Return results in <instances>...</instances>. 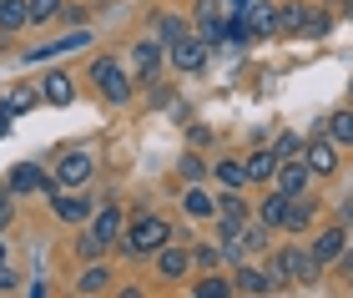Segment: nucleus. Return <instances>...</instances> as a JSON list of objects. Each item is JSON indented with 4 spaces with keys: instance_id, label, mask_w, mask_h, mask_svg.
<instances>
[{
    "instance_id": "nucleus-6",
    "label": "nucleus",
    "mask_w": 353,
    "mask_h": 298,
    "mask_svg": "<svg viewBox=\"0 0 353 298\" xmlns=\"http://www.w3.org/2000/svg\"><path fill=\"white\" fill-rule=\"evenodd\" d=\"M222 21H228V0H197L192 6V30L207 46H222Z\"/></svg>"
},
{
    "instance_id": "nucleus-45",
    "label": "nucleus",
    "mask_w": 353,
    "mask_h": 298,
    "mask_svg": "<svg viewBox=\"0 0 353 298\" xmlns=\"http://www.w3.org/2000/svg\"><path fill=\"white\" fill-rule=\"evenodd\" d=\"M343 10H348V21H353V0H343Z\"/></svg>"
},
{
    "instance_id": "nucleus-24",
    "label": "nucleus",
    "mask_w": 353,
    "mask_h": 298,
    "mask_svg": "<svg viewBox=\"0 0 353 298\" xmlns=\"http://www.w3.org/2000/svg\"><path fill=\"white\" fill-rule=\"evenodd\" d=\"M182 36H192V21H187V15H176V10H162V15H157V41H162V46L182 41Z\"/></svg>"
},
{
    "instance_id": "nucleus-47",
    "label": "nucleus",
    "mask_w": 353,
    "mask_h": 298,
    "mask_svg": "<svg viewBox=\"0 0 353 298\" xmlns=\"http://www.w3.org/2000/svg\"><path fill=\"white\" fill-rule=\"evenodd\" d=\"M0 258H6V248H0Z\"/></svg>"
},
{
    "instance_id": "nucleus-41",
    "label": "nucleus",
    "mask_w": 353,
    "mask_h": 298,
    "mask_svg": "<svg viewBox=\"0 0 353 298\" xmlns=\"http://www.w3.org/2000/svg\"><path fill=\"white\" fill-rule=\"evenodd\" d=\"M15 288H21V273H10L6 263H0V293H15Z\"/></svg>"
},
{
    "instance_id": "nucleus-14",
    "label": "nucleus",
    "mask_w": 353,
    "mask_h": 298,
    "mask_svg": "<svg viewBox=\"0 0 353 298\" xmlns=\"http://www.w3.org/2000/svg\"><path fill=\"white\" fill-rule=\"evenodd\" d=\"M152 258H157V273H162V278H182L192 268V248L187 243H162Z\"/></svg>"
},
{
    "instance_id": "nucleus-33",
    "label": "nucleus",
    "mask_w": 353,
    "mask_h": 298,
    "mask_svg": "<svg viewBox=\"0 0 353 298\" xmlns=\"http://www.w3.org/2000/svg\"><path fill=\"white\" fill-rule=\"evenodd\" d=\"M328 26H333V15L328 10H318V6H308V21H303V36H328Z\"/></svg>"
},
{
    "instance_id": "nucleus-10",
    "label": "nucleus",
    "mask_w": 353,
    "mask_h": 298,
    "mask_svg": "<svg viewBox=\"0 0 353 298\" xmlns=\"http://www.w3.org/2000/svg\"><path fill=\"white\" fill-rule=\"evenodd\" d=\"M157 71H162V41L141 36L132 46V76H137V81H157Z\"/></svg>"
},
{
    "instance_id": "nucleus-25",
    "label": "nucleus",
    "mask_w": 353,
    "mask_h": 298,
    "mask_svg": "<svg viewBox=\"0 0 353 298\" xmlns=\"http://www.w3.org/2000/svg\"><path fill=\"white\" fill-rule=\"evenodd\" d=\"M283 212H288V192H278V187H272V192L258 202V223H268V228H283Z\"/></svg>"
},
{
    "instance_id": "nucleus-9",
    "label": "nucleus",
    "mask_w": 353,
    "mask_h": 298,
    "mask_svg": "<svg viewBox=\"0 0 353 298\" xmlns=\"http://www.w3.org/2000/svg\"><path fill=\"white\" fill-rule=\"evenodd\" d=\"M46 202H51V212L61 217V223H86V217L101 208V197H66V187H56Z\"/></svg>"
},
{
    "instance_id": "nucleus-30",
    "label": "nucleus",
    "mask_w": 353,
    "mask_h": 298,
    "mask_svg": "<svg viewBox=\"0 0 353 298\" xmlns=\"http://www.w3.org/2000/svg\"><path fill=\"white\" fill-rule=\"evenodd\" d=\"M192 293H197V298H232V278H222V273L197 278V284H192Z\"/></svg>"
},
{
    "instance_id": "nucleus-23",
    "label": "nucleus",
    "mask_w": 353,
    "mask_h": 298,
    "mask_svg": "<svg viewBox=\"0 0 353 298\" xmlns=\"http://www.w3.org/2000/svg\"><path fill=\"white\" fill-rule=\"evenodd\" d=\"M303 21H308V0L278 6V36H303Z\"/></svg>"
},
{
    "instance_id": "nucleus-27",
    "label": "nucleus",
    "mask_w": 353,
    "mask_h": 298,
    "mask_svg": "<svg viewBox=\"0 0 353 298\" xmlns=\"http://www.w3.org/2000/svg\"><path fill=\"white\" fill-rule=\"evenodd\" d=\"M30 26V15H26V0H0V30H26Z\"/></svg>"
},
{
    "instance_id": "nucleus-34",
    "label": "nucleus",
    "mask_w": 353,
    "mask_h": 298,
    "mask_svg": "<svg viewBox=\"0 0 353 298\" xmlns=\"http://www.w3.org/2000/svg\"><path fill=\"white\" fill-rule=\"evenodd\" d=\"M61 10V0H26V15H30V26H41V21H51V15Z\"/></svg>"
},
{
    "instance_id": "nucleus-16",
    "label": "nucleus",
    "mask_w": 353,
    "mask_h": 298,
    "mask_svg": "<svg viewBox=\"0 0 353 298\" xmlns=\"http://www.w3.org/2000/svg\"><path fill=\"white\" fill-rule=\"evenodd\" d=\"M248 30H252V41L278 36V6H272V0H252L248 6Z\"/></svg>"
},
{
    "instance_id": "nucleus-26",
    "label": "nucleus",
    "mask_w": 353,
    "mask_h": 298,
    "mask_svg": "<svg viewBox=\"0 0 353 298\" xmlns=\"http://www.w3.org/2000/svg\"><path fill=\"white\" fill-rule=\"evenodd\" d=\"M328 142L353 147V106H343V112H333V117H328Z\"/></svg>"
},
{
    "instance_id": "nucleus-39",
    "label": "nucleus",
    "mask_w": 353,
    "mask_h": 298,
    "mask_svg": "<svg viewBox=\"0 0 353 298\" xmlns=\"http://www.w3.org/2000/svg\"><path fill=\"white\" fill-rule=\"evenodd\" d=\"M15 223V202H10V192H0V232H6Z\"/></svg>"
},
{
    "instance_id": "nucleus-8",
    "label": "nucleus",
    "mask_w": 353,
    "mask_h": 298,
    "mask_svg": "<svg viewBox=\"0 0 353 298\" xmlns=\"http://www.w3.org/2000/svg\"><path fill=\"white\" fill-rule=\"evenodd\" d=\"M308 182H313V167L303 162V157H283L278 172H272V187L288 197H298V192H308Z\"/></svg>"
},
{
    "instance_id": "nucleus-17",
    "label": "nucleus",
    "mask_w": 353,
    "mask_h": 298,
    "mask_svg": "<svg viewBox=\"0 0 353 298\" xmlns=\"http://www.w3.org/2000/svg\"><path fill=\"white\" fill-rule=\"evenodd\" d=\"M343 248H348V232H343V228H323V232H313V248H308V253L328 268V263H339Z\"/></svg>"
},
{
    "instance_id": "nucleus-18",
    "label": "nucleus",
    "mask_w": 353,
    "mask_h": 298,
    "mask_svg": "<svg viewBox=\"0 0 353 298\" xmlns=\"http://www.w3.org/2000/svg\"><path fill=\"white\" fill-rule=\"evenodd\" d=\"M313 217H318V202H313L308 192L288 197V212H283V228H288V232H308V228H313Z\"/></svg>"
},
{
    "instance_id": "nucleus-31",
    "label": "nucleus",
    "mask_w": 353,
    "mask_h": 298,
    "mask_svg": "<svg viewBox=\"0 0 353 298\" xmlns=\"http://www.w3.org/2000/svg\"><path fill=\"white\" fill-rule=\"evenodd\" d=\"M182 208H187L192 217H212V197H207L197 182H187V192H182Z\"/></svg>"
},
{
    "instance_id": "nucleus-38",
    "label": "nucleus",
    "mask_w": 353,
    "mask_h": 298,
    "mask_svg": "<svg viewBox=\"0 0 353 298\" xmlns=\"http://www.w3.org/2000/svg\"><path fill=\"white\" fill-rule=\"evenodd\" d=\"M272 152H278V157H298V152H303V142H298L293 132H283L278 142H272Z\"/></svg>"
},
{
    "instance_id": "nucleus-19",
    "label": "nucleus",
    "mask_w": 353,
    "mask_h": 298,
    "mask_svg": "<svg viewBox=\"0 0 353 298\" xmlns=\"http://www.w3.org/2000/svg\"><path fill=\"white\" fill-rule=\"evenodd\" d=\"M41 101L71 106V101H76V81H71L66 71H46V76H41Z\"/></svg>"
},
{
    "instance_id": "nucleus-21",
    "label": "nucleus",
    "mask_w": 353,
    "mask_h": 298,
    "mask_svg": "<svg viewBox=\"0 0 353 298\" xmlns=\"http://www.w3.org/2000/svg\"><path fill=\"white\" fill-rule=\"evenodd\" d=\"M212 212H217V223H222V228H237V223L248 217V202L237 197V187H228V192L212 202Z\"/></svg>"
},
{
    "instance_id": "nucleus-35",
    "label": "nucleus",
    "mask_w": 353,
    "mask_h": 298,
    "mask_svg": "<svg viewBox=\"0 0 353 298\" xmlns=\"http://www.w3.org/2000/svg\"><path fill=\"white\" fill-rule=\"evenodd\" d=\"M176 177H182V182H202L207 162H202V157H182V162H176Z\"/></svg>"
},
{
    "instance_id": "nucleus-13",
    "label": "nucleus",
    "mask_w": 353,
    "mask_h": 298,
    "mask_svg": "<svg viewBox=\"0 0 353 298\" xmlns=\"http://www.w3.org/2000/svg\"><path fill=\"white\" fill-rule=\"evenodd\" d=\"M303 162L313 167V177H333V172H339V142H328V137H313V142L303 147Z\"/></svg>"
},
{
    "instance_id": "nucleus-42",
    "label": "nucleus",
    "mask_w": 353,
    "mask_h": 298,
    "mask_svg": "<svg viewBox=\"0 0 353 298\" xmlns=\"http://www.w3.org/2000/svg\"><path fill=\"white\" fill-rule=\"evenodd\" d=\"M339 273L353 278V248H343V253H339Z\"/></svg>"
},
{
    "instance_id": "nucleus-11",
    "label": "nucleus",
    "mask_w": 353,
    "mask_h": 298,
    "mask_svg": "<svg viewBox=\"0 0 353 298\" xmlns=\"http://www.w3.org/2000/svg\"><path fill=\"white\" fill-rule=\"evenodd\" d=\"M91 172H96L91 152H66L56 162V187H81V182H91Z\"/></svg>"
},
{
    "instance_id": "nucleus-15",
    "label": "nucleus",
    "mask_w": 353,
    "mask_h": 298,
    "mask_svg": "<svg viewBox=\"0 0 353 298\" xmlns=\"http://www.w3.org/2000/svg\"><path fill=\"white\" fill-rule=\"evenodd\" d=\"M81 46H91V30H71V36L61 41H46V46H30L26 61H51V56H66V51H81Z\"/></svg>"
},
{
    "instance_id": "nucleus-12",
    "label": "nucleus",
    "mask_w": 353,
    "mask_h": 298,
    "mask_svg": "<svg viewBox=\"0 0 353 298\" xmlns=\"http://www.w3.org/2000/svg\"><path fill=\"white\" fill-rule=\"evenodd\" d=\"M121 228H126V217H121V202H106V208H96V212H91V238H96V243L117 248Z\"/></svg>"
},
{
    "instance_id": "nucleus-28",
    "label": "nucleus",
    "mask_w": 353,
    "mask_h": 298,
    "mask_svg": "<svg viewBox=\"0 0 353 298\" xmlns=\"http://www.w3.org/2000/svg\"><path fill=\"white\" fill-rule=\"evenodd\" d=\"M268 223H248V217H243V223H237V238H243V248H248V253H263V248H268Z\"/></svg>"
},
{
    "instance_id": "nucleus-3",
    "label": "nucleus",
    "mask_w": 353,
    "mask_h": 298,
    "mask_svg": "<svg viewBox=\"0 0 353 298\" xmlns=\"http://www.w3.org/2000/svg\"><path fill=\"white\" fill-rule=\"evenodd\" d=\"M91 81H96V91H101L111 106H126V101H132V76H126L111 56H96V61H91Z\"/></svg>"
},
{
    "instance_id": "nucleus-29",
    "label": "nucleus",
    "mask_w": 353,
    "mask_h": 298,
    "mask_svg": "<svg viewBox=\"0 0 353 298\" xmlns=\"http://www.w3.org/2000/svg\"><path fill=\"white\" fill-rule=\"evenodd\" d=\"M36 101H41V91H36V86H26V81H21V86H15L10 97H6L10 117H26V112H36Z\"/></svg>"
},
{
    "instance_id": "nucleus-2",
    "label": "nucleus",
    "mask_w": 353,
    "mask_h": 298,
    "mask_svg": "<svg viewBox=\"0 0 353 298\" xmlns=\"http://www.w3.org/2000/svg\"><path fill=\"white\" fill-rule=\"evenodd\" d=\"M268 263H272V268H278V273L288 278V284H303V288H308V284H318V273H323V263H318V258H313L303 243H288V248H278V253H272Z\"/></svg>"
},
{
    "instance_id": "nucleus-4",
    "label": "nucleus",
    "mask_w": 353,
    "mask_h": 298,
    "mask_svg": "<svg viewBox=\"0 0 353 298\" xmlns=\"http://www.w3.org/2000/svg\"><path fill=\"white\" fill-rule=\"evenodd\" d=\"M207 56H212V46H207L202 36H182V41L167 46V61H172L176 76H202L207 71Z\"/></svg>"
},
{
    "instance_id": "nucleus-5",
    "label": "nucleus",
    "mask_w": 353,
    "mask_h": 298,
    "mask_svg": "<svg viewBox=\"0 0 353 298\" xmlns=\"http://www.w3.org/2000/svg\"><path fill=\"white\" fill-rule=\"evenodd\" d=\"M283 288V273L272 268H248V263H237V273H232V293H248V298H263V293H278Z\"/></svg>"
},
{
    "instance_id": "nucleus-36",
    "label": "nucleus",
    "mask_w": 353,
    "mask_h": 298,
    "mask_svg": "<svg viewBox=\"0 0 353 298\" xmlns=\"http://www.w3.org/2000/svg\"><path fill=\"white\" fill-rule=\"evenodd\" d=\"M192 263H197V268H217V263H222L217 243H197V248H192Z\"/></svg>"
},
{
    "instance_id": "nucleus-46",
    "label": "nucleus",
    "mask_w": 353,
    "mask_h": 298,
    "mask_svg": "<svg viewBox=\"0 0 353 298\" xmlns=\"http://www.w3.org/2000/svg\"><path fill=\"white\" fill-rule=\"evenodd\" d=\"M348 101H353V81H348Z\"/></svg>"
},
{
    "instance_id": "nucleus-48",
    "label": "nucleus",
    "mask_w": 353,
    "mask_h": 298,
    "mask_svg": "<svg viewBox=\"0 0 353 298\" xmlns=\"http://www.w3.org/2000/svg\"><path fill=\"white\" fill-rule=\"evenodd\" d=\"M348 284H353V278H348Z\"/></svg>"
},
{
    "instance_id": "nucleus-32",
    "label": "nucleus",
    "mask_w": 353,
    "mask_h": 298,
    "mask_svg": "<svg viewBox=\"0 0 353 298\" xmlns=\"http://www.w3.org/2000/svg\"><path fill=\"white\" fill-rule=\"evenodd\" d=\"M212 172H217V182H222V187H243V182H248V167H243V162H232V157H222Z\"/></svg>"
},
{
    "instance_id": "nucleus-43",
    "label": "nucleus",
    "mask_w": 353,
    "mask_h": 298,
    "mask_svg": "<svg viewBox=\"0 0 353 298\" xmlns=\"http://www.w3.org/2000/svg\"><path fill=\"white\" fill-rule=\"evenodd\" d=\"M339 212H343V223L353 228V197H343V202H339Z\"/></svg>"
},
{
    "instance_id": "nucleus-20",
    "label": "nucleus",
    "mask_w": 353,
    "mask_h": 298,
    "mask_svg": "<svg viewBox=\"0 0 353 298\" xmlns=\"http://www.w3.org/2000/svg\"><path fill=\"white\" fill-rule=\"evenodd\" d=\"M111 278H117V273H111L101 258H91V263H86V273L76 278V293H86V298H96V293H111Z\"/></svg>"
},
{
    "instance_id": "nucleus-40",
    "label": "nucleus",
    "mask_w": 353,
    "mask_h": 298,
    "mask_svg": "<svg viewBox=\"0 0 353 298\" xmlns=\"http://www.w3.org/2000/svg\"><path fill=\"white\" fill-rule=\"evenodd\" d=\"M56 15H61V21H71V26H81V21H86V10H81V6H66V0H61V10H56Z\"/></svg>"
},
{
    "instance_id": "nucleus-7",
    "label": "nucleus",
    "mask_w": 353,
    "mask_h": 298,
    "mask_svg": "<svg viewBox=\"0 0 353 298\" xmlns=\"http://www.w3.org/2000/svg\"><path fill=\"white\" fill-rule=\"evenodd\" d=\"M10 192H36V197H51L56 192V177H46V167L41 162H15L10 167V177H6Z\"/></svg>"
},
{
    "instance_id": "nucleus-22",
    "label": "nucleus",
    "mask_w": 353,
    "mask_h": 298,
    "mask_svg": "<svg viewBox=\"0 0 353 298\" xmlns=\"http://www.w3.org/2000/svg\"><path fill=\"white\" fill-rule=\"evenodd\" d=\"M278 162H283V157L278 152H248L243 157V167H248V182H272V172H278Z\"/></svg>"
},
{
    "instance_id": "nucleus-37",
    "label": "nucleus",
    "mask_w": 353,
    "mask_h": 298,
    "mask_svg": "<svg viewBox=\"0 0 353 298\" xmlns=\"http://www.w3.org/2000/svg\"><path fill=\"white\" fill-rule=\"evenodd\" d=\"M76 253H81V258L91 263V258H101V253H106V243H96L91 232H81V243H76Z\"/></svg>"
},
{
    "instance_id": "nucleus-44",
    "label": "nucleus",
    "mask_w": 353,
    "mask_h": 298,
    "mask_svg": "<svg viewBox=\"0 0 353 298\" xmlns=\"http://www.w3.org/2000/svg\"><path fill=\"white\" fill-rule=\"evenodd\" d=\"M6 132H10V106L0 101V137H6Z\"/></svg>"
},
{
    "instance_id": "nucleus-1",
    "label": "nucleus",
    "mask_w": 353,
    "mask_h": 298,
    "mask_svg": "<svg viewBox=\"0 0 353 298\" xmlns=\"http://www.w3.org/2000/svg\"><path fill=\"white\" fill-rule=\"evenodd\" d=\"M162 243H172V223H167V217H157V212H141L137 223H126V228H121V238H117L121 258H132V263L152 258Z\"/></svg>"
}]
</instances>
